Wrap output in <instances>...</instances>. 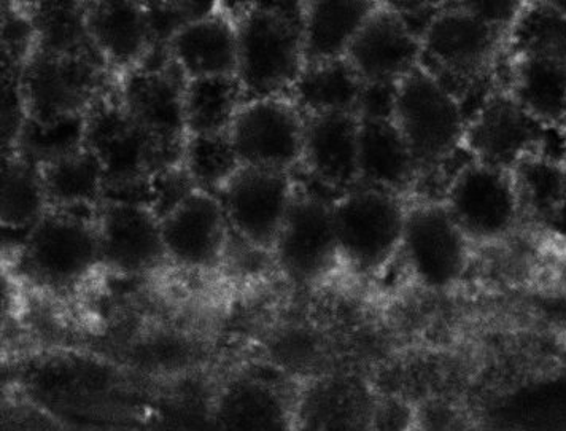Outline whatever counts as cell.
<instances>
[{"mask_svg": "<svg viewBox=\"0 0 566 431\" xmlns=\"http://www.w3.org/2000/svg\"><path fill=\"white\" fill-rule=\"evenodd\" d=\"M14 387L71 431H155L161 380L101 355H38L21 366Z\"/></svg>", "mask_w": 566, "mask_h": 431, "instance_id": "1", "label": "cell"}, {"mask_svg": "<svg viewBox=\"0 0 566 431\" xmlns=\"http://www.w3.org/2000/svg\"><path fill=\"white\" fill-rule=\"evenodd\" d=\"M507 42V32L471 13L462 2L442 3L424 29L420 67L463 104L467 94L492 72Z\"/></svg>", "mask_w": 566, "mask_h": 431, "instance_id": "4", "label": "cell"}, {"mask_svg": "<svg viewBox=\"0 0 566 431\" xmlns=\"http://www.w3.org/2000/svg\"><path fill=\"white\" fill-rule=\"evenodd\" d=\"M340 260L355 273H380L401 250L408 206L402 197L357 187L333 202Z\"/></svg>", "mask_w": 566, "mask_h": 431, "instance_id": "8", "label": "cell"}, {"mask_svg": "<svg viewBox=\"0 0 566 431\" xmlns=\"http://www.w3.org/2000/svg\"><path fill=\"white\" fill-rule=\"evenodd\" d=\"M365 85H397L420 67L422 39L391 2H377L346 54Z\"/></svg>", "mask_w": 566, "mask_h": 431, "instance_id": "16", "label": "cell"}, {"mask_svg": "<svg viewBox=\"0 0 566 431\" xmlns=\"http://www.w3.org/2000/svg\"><path fill=\"white\" fill-rule=\"evenodd\" d=\"M374 431H412L416 408L399 398L376 392Z\"/></svg>", "mask_w": 566, "mask_h": 431, "instance_id": "40", "label": "cell"}, {"mask_svg": "<svg viewBox=\"0 0 566 431\" xmlns=\"http://www.w3.org/2000/svg\"><path fill=\"white\" fill-rule=\"evenodd\" d=\"M91 42L115 75L139 67L154 52L145 2L93 0L86 2Z\"/></svg>", "mask_w": 566, "mask_h": 431, "instance_id": "22", "label": "cell"}, {"mask_svg": "<svg viewBox=\"0 0 566 431\" xmlns=\"http://www.w3.org/2000/svg\"><path fill=\"white\" fill-rule=\"evenodd\" d=\"M170 263L188 271L209 273L223 263L231 230L219 198L196 190L161 222Z\"/></svg>", "mask_w": 566, "mask_h": 431, "instance_id": "20", "label": "cell"}, {"mask_svg": "<svg viewBox=\"0 0 566 431\" xmlns=\"http://www.w3.org/2000/svg\"><path fill=\"white\" fill-rule=\"evenodd\" d=\"M166 49L188 80L238 75V23L221 3L181 29Z\"/></svg>", "mask_w": 566, "mask_h": 431, "instance_id": "24", "label": "cell"}, {"mask_svg": "<svg viewBox=\"0 0 566 431\" xmlns=\"http://www.w3.org/2000/svg\"><path fill=\"white\" fill-rule=\"evenodd\" d=\"M333 199L296 182V193L272 255L279 270L300 285H315L340 260Z\"/></svg>", "mask_w": 566, "mask_h": 431, "instance_id": "10", "label": "cell"}, {"mask_svg": "<svg viewBox=\"0 0 566 431\" xmlns=\"http://www.w3.org/2000/svg\"><path fill=\"white\" fill-rule=\"evenodd\" d=\"M27 7L29 20L34 28L35 49L50 53L101 57L91 42L86 27V2L45 0L27 3Z\"/></svg>", "mask_w": 566, "mask_h": 431, "instance_id": "32", "label": "cell"}, {"mask_svg": "<svg viewBox=\"0 0 566 431\" xmlns=\"http://www.w3.org/2000/svg\"><path fill=\"white\" fill-rule=\"evenodd\" d=\"M82 147H85V117L65 119L56 125H39L27 118L12 150L7 154L27 159L39 168Z\"/></svg>", "mask_w": 566, "mask_h": 431, "instance_id": "35", "label": "cell"}, {"mask_svg": "<svg viewBox=\"0 0 566 431\" xmlns=\"http://www.w3.org/2000/svg\"><path fill=\"white\" fill-rule=\"evenodd\" d=\"M38 170L50 209L97 210L103 204L104 169L88 148L82 147Z\"/></svg>", "mask_w": 566, "mask_h": 431, "instance_id": "29", "label": "cell"}, {"mask_svg": "<svg viewBox=\"0 0 566 431\" xmlns=\"http://www.w3.org/2000/svg\"><path fill=\"white\" fill-rule=\"evenodd\" d=\"M97 210L50 209L29 230L20 248L18 266L35 287L71 293L103 267Z\"/></svg>", "mask_w": 566, "mask_h": 431, "instance_id": "3", "label": "cell"}, {"mask_svg": "<svg viewBox=\"0 0 566 431\" xmlns=\"http://www.w3.org/2000/svg\"><path fill=\"white\" fill-rule=\"evenodd\" d=\"M504 90L544 129L566 132V56L544 52L515 53Z\"/></svg>", "mask_w": 566, "mask_h": 431, "instance_id": "23", "label": "cell"}, {"mask_svg": "<svg viewBox=\"0 0 566 431\" xmlns=\"http://www.w3.org/2000/svg\"><path fill=\"white\" fill-rule=\"evenodd\" d=\"M564 162H565V166H566V140H565V150H564Z\"/></svg>", "mask_w": 566, "mask_h": 431, "instance_id": "41", "label": "cell"}, {"mask_svg": "<svg viewBox=\"0 0 566 431\" xmlns=\"http://www.w3.org/2000/svg\"><path fill=\"white\" fill-rule=\"evenodd\" d=\"M231 6L230 14L238 23V78L245 99L289 96L306 69L304 2Z\"/></svg>", "mask_w": 566, "mask_h": 431, "instance_id": "2", "label": "cell"}, {"mask_svg": "<svg viewBox=\"0 0 566 431\" xmlns=\"http://www.w3.org/2000/svg\"><path fill=\"white\" fill-rule=\"evenodd\" d=\"M376 393L368 376L336 371L297 389L292 431H374Z\"/></svg>", "mask_w": 566, "mask_h": 431, "instance_id": "17", "label": "cell"}, {"mask_svg": "<svg viewBox=\"0 0 566 431\" xmlns=\"http://www.w3.org/2000/svg\"><path fill=\"white\" fill-rule=\"evenodd\" d=\"M219 6V2H205V0L145 2L154 49H166L170 40L176 38L181 29L216 12Z\"/></svg>", "mask_w": 566, "mask_h": 431, "instance_id": "37", "label": "cell"}, {"mask_svg": "<svg viewBox=\"0 0 566 431\" xmlns=\"http://www.w3.org/2000/svg\"><path fill=\"white\" fill-rule=\"evenodd\" d=\"M187 82L168 49H154L139 67L116 75V90L126 111L144 128L169 143L184 144Z\"/></svg>", "mask_w": 566, "mask_h": 431, "instance_id": "15", "label": "cell"}, {"mask_svg": "<svg viewBox=\"0 0 566 431\" xmlns=\"http://www.w3.org/2000/svg\"><path fill=\"white\" fill-rule=\"evenodd\" d=\"M245 101L238 75L188 80L184 97L187 137L230 134L235 115Z\"/></svg>", "mask_w": 566, "mask_h": 431, "instance_id": "30", "label": "cell"}, {"mask_svg": "<svg viewBox=\"0 0 566 431\" xmlns=\"http://www.w3.org/2000/svg\"><path fill=\"white\" fill-rule=\"evenodd\" d=\"M358 114H326L306 118L300 169L311 190L335 199L358 187Z\"/></svg>", "mask_w": 566, "mask_h": 431, "instance_id": "19", "label": "cell"}, {"mask_svg": "<svg viewBox=\"0 0 566 431\" xmlns=\"http://www.w3.org/2000/svg\"><path fill=\"white\" fill-rule=\"evenodd\" d=\"M368 379L376 392L399 398L417 408L444 398H468L473 371L438 361H408L384 366Z\"/></svg>", "mask_w": 566, "mask_h": 431, "instance_id": "27", "label": "cell"}, {"mask_svg": "<svg viewBox=\"0 0 566 431\" xmlns=\"http://www.w3.org/2000/svg\"><path fill=\"white\" fill-rule=\"evenodd\" d=\"M441 202L468 241L481 244L506 238L522 216L511 170L473 158L455 170Z\"/></svg>", "mask_w": 566, "mask_h": 431, "instance_id": "9", "label": "cell"}, {"mask_svg": "<svg viewBox=\"0 0 566 431\" xmlns=\"http://www.w3.org/2000/svg\"><path fill=\"white\" fill-rule=\"evenodd\" d=\"M306 117L289 96L245 101L230 134L242 166L295 174L303 159Z\"/></svg>", "mask_w": 566, "mask_h": 431, "instance_id": "13", "label": "cell"}, {"mask_svg": "<svg viewBox=\"0 0 566 431\" xmlns=\"http://www.w3.org/2000/svg\"><path fill=\"white\" fill-rule=\"evenodd\" d=\"M198 190L184 165L170 166L151 177V212L159 222Z\"/></svg>", "mask_w": 566, "mask_h": 431, "instance_id": "39", "label": "cell"}, {"mask_svg": "<svg viewBox=\"0 0 566 431\" xmlns=\"http://www.w3.org/2000/svg\"><path fill=\"white\" fill-rule=\"evenodd\" d=\"M295 174L242 166L219 195L231 234L272 253L296 193Z\"/></svg>", "mask_w": 566, "mask_h": 431, "instance_id": "14", "label": "cell"}, {"mask_svg": "<svg viewBox=\"0 0 566 431\" xmlns=\"http://www.w3.org/2000/svg\"><path fill=\"white\" fill-rule=\"evenodd\" d=\"M377 2L310 0L304 2L303 40L306 66L343 60Z\"/></svg>", "mask_w": 566, "mask_h": 431, "instance_id": "26", "label": "cell"}, {"mask_svg": "<svg viewBox=\"0 0 566 431\" xmlns=\"http://www.w3.org/2000/svg\"><path fill=\"white\" fill-rule=\"evenodd\" d=\"M470 244L441 201L408 206L399 253L423 288H452L470 263Z\"/></svg>", "mask_w": 566, "mask_h": 431, "instance_id": "12", "label": "cell"}, {"mask_svg": "<svg viewBox=\"0 0 566 431\" xmlns=\"http://www.w3.org/2000/svg\"><path fill=\"white\" fill-rule=\"evenodd\" d=\"M301 383L270 368H247L219 380L210 431H292Z\"/></svg>", "mask_w": 566, "mask_h": 431, "instance_id": "11", "label": "cell"}, {"mask_svg": "<svg viewBox=\"0 0 566 431\" xmlns=\"http://www.w3.org/2000/svg\"><path fill=\"white\" fill-rule=\"evenodd\" d=\"M394 122L420 176L464 150L468 117L462 101L422 67L398 83Z\"/></svg>", "mask_w": 566, "mask_h": 431, "instance_id": "7", "label": "cell"}, {"mask_svg": "<svg viewBox=\"0 0 566 431\" xmlns=\"http://www.w3.org/2000/svg\"><path fill=\"white\" fill-rule=\"evenodd\" d=\"M363 88L365 83L347 57H343L306 66L289 97L306 118L358 114Z\"/></svg>", "mask_w": 566, "mask_h": 431, "instance_id": "28", "label": "cell"}, {"mask_svg": "<svg viewBox=\"0 0 566 431\" xmlns=\"http://www.w3.org/2000/svg\"><path fill=\"white\" fill-rule=\"evenodd\" d=\"M103 267L126 277L155 273L168 263L161 222L144 206L103 202L97 209Z\"/></svg>", "mask_w": 566, "mask_h": 431, "instance_id": "18", "label": "cell"}, {"mask_svg": "<svg viewBox=\"0 0 566 431\" xmlns=\"http://www.w3.org/2000/svg\"><path fill=\"white\" fill-rule=\"evenodd\" d=\"M115 77L99 56L34 49L20 71L24 115L39 125L85 117Z\"/></svg>", "mask_w": 566, "mask_h": 431, "instance_id": "6", "label": "cell"}, {"mask_svg": "<svg viewBox=\"0 0 566 431\" xmlns=\"http://www.w3.org/2000/svg\"><path fill=\"white\" fill-rule=\"evenodd\" d=\"M181 165L196 188L219 197L223 188L242 168L230 136L187 137Z\"/></svg>", "mask_w": 566, "mask_h": 431, "instance_id": "34", "label": "cell"}, {"mask_svg": "<svg viewBox=\"0 0 566 431\" xmlns=\"http://www.w3.org/2000/svg\"><path fill=\"white\" fill-rule=\"evenodd\" d=\"M412 431H488V425L468 398H444L417 406Z\"/></svg>", "mask_w": 566, "mask_h": 431, "instance_id": "36", "label": "cell"}, {"mask_svg": "<svg viewBox=\"0 0 566 431\" xmlns=\"http://www.w3.org/2000/svg\"><path fill=\"white\" fill-rule=\"evenodd\" d=\"M543 132L503 90L478 105L468 119L463 147L470 158L511 169L530 151L544 150Z\"/></svg>", "mask_w": 566, "mask_h": 431, "instance_id": "21", "label": "cell"}, {"mask_svg": "<svg viewBox=\"0 0 566 431\" xmlns=\"http://www.w3.org/2000/svg\"><path fill=\"white\" fill-rule=\"evenodd\" d=\"M85 147L99 159L105 185H115L180 165L185 143H169L137 123L119 99L115 77L85 115Z\"/></svg>", "mask_w": 566, "mask_h": 431, "instance_id": "5", "label": "cell"}, {"mask_svg": "<svg viewBox=\"0 0 566 431\" xmlns=\"http://www.w3.org/2000/svg\"><path fill=\"white\" fill-rule=\"evenodd\" d=\"M522 213L538 220H553L566 208L564 157L546 150L530 151L510 169Z\"/></svg>", "mask_w": 566, "mask_h": 431, "instance_id": "31", "label": "cell"}, {"mask_svg": "<svg viewBox=\"0 0 566 431\" xmlns=\"http://www.w3.org/2000/svg\"><path fill=\"white\" fill-rule=\"evenodd\" d=\"M49 210L38 168L27 159L7 154L0 182L2 230L28 233Z\"/></svg>", "mask_w": 566, "mask_h": 431, "instance_id": "33", "label": "cell"}, {"mask_svg": "<svg viewBox=\"0 0 566 431\" xmlns=\"http://www.w3.org/2000/svg\"><path fill=\"white\" fill-rule=\"evenodd\" d=\"M0 412V431H71L63 420L17 387L3 393Z\"/></svg>", "mask_w": 566, "mask_h": 431, "instance_id": "38", "label": "cell"}, {"mask_svg": "<svg viewBox=\"0 0 566 431\" xmlns=\"http://www.w3.org/2000/svg\"><path fill=\"white\" fill-rule=\"evenodd\" d=\"M358 176V187L388 191L398 197H402L420 177L416 159L394 118L360 117Z\"/></svg>", "mask_w": 566, "mask_h": 431, "instance_id": "25", "label": "cell"}]
</instances>
